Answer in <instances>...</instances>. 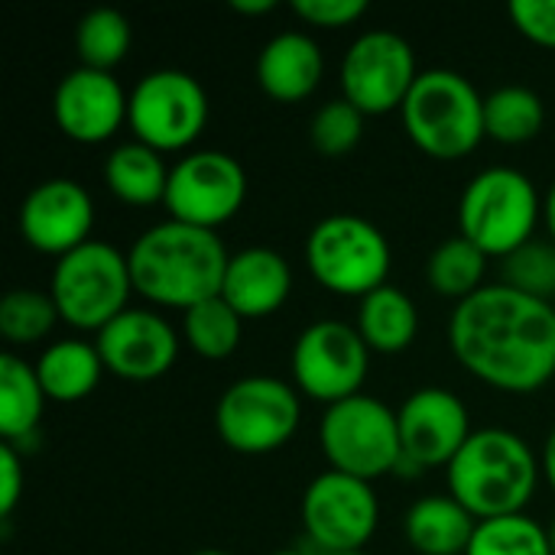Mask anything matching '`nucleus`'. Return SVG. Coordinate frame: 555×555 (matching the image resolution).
Wrapping results in <instances>:
<instances>
[{
    "instance_id": "obj_10",
    "label": "nucleus",
    "mask_w": 555,
    "mask_h": 555,
    "mask_svg": "<svg viewBox=\"0 0 555 555\" xmlns=\"http://www.w3.org/2000/svg\"><path fill=\"white\" fill-rule=\"evenodd\" d=\"M130 130L156 153L185 150L208 124V94L198 78L179 68H159L137 81L127 111Z\"/></svg>"
},
{
    "instance_id": "obj_4",
    "label": "nucleus",
    "mask_w": 555,
    "mask_h": 555,
    "mask_svg": "<svg viewBox=\"0 0 555 555\" xmlns=\"http://www.w3.org/2000/svg\"><path fill=\"white\" fill-rule=\"evenodd\" d=\"M400 114L406 137L433 159H462L481 143V137H488L485 98L452 68L420 72Z\"/></svg>"
},
{
    "instance_id": "obj_13",
    "label": "nucleus",
    "mask_w": 555,
    "mask_h": 555,
    "mask_svg": "<svg viewBox=\"0 0 555 555\" xmlns=\"http://www.w3.org/2000/svg\"><path fill=\"white\" fill-rule=\"evenodd\" d=\"M371 367V348L361 332L345 322L309 325L293 348V377L302 393L328 406L358 397Z\"/></svg>"
},
{
    "instance_id": "obj_29",
    "label": "nucleus",
    "mask_w": 555,
    "mask_h": 555,
    "mask_svg": "<svg viewBox=\"0 0 555 555\" xmlns=\"http://www.w3.org/2000/svg\"><path fill=\"white\" fill-rule=\"evenodd\" d=\"M241 325H244V319L221 296H211V299L192 306L182 322L185 341L192 345L195 354H202L208 361H224L237 351Z\"/></svg>"
},
{
    "instance_id": "obj_19",
    "label": "nucleus",
    "mask_w": 555,
    "mask_h": 555,
    "mask_svg": "<svg viewBox=\"0 0 555 555\" xmlns=\"http://www.w3.org/2000/svg\"><path fill=\"white\" fill-rule=\"evenodd\" d=\"M293 293L289 263L270 247H247L228 260V273L221 283V299L241 319H267L273 315Z\"/></svg>"
},
{
    "instance_id": "obj_35",
    "label": "nucleus",
    "mask_w": 555,
    "mask_h": 555,
    "mask_svg": "<svg viewBox=\"0 0 555 555\" xmlns=\"http://www.w3.org/2000/svg\"><path fill=\"white\" fill-rule=\"evenodd\" d=\"M293 13L312 26L338 29V26H351L354 20H361L367 13V0H296Z\"/></svg>"
},
{
    "instance_id": "obj_14",
    "label": "nucleus",
    "mask_w": 555,
    "mask_h": 555,
    "mask_svg": "<svg viewBox=\"0 0 555 555\" xmlns=\"http://www.w3.org/2000/svg\"><path fill=\"white\" fill-rule=\"evenodd\" d=\"M247 198V176L244 166L221 153V150H202L182 156L169 169V189H166V208L172 221L215 231L218 224L231 221Z\"/></svg>"
},
{
    "instance_id": "obj_22",
    "label": "nucleus",
    "mask_w": 555,
    "mask_h": 555,
    "mask_svg": "<svg viewBox=\"0 0 555 555\" xmlns=\"http://www.w3.org/2000/svg\"><path fill=\"white\" fill-rule=\"evenodd\" d=\"M104 374V361L98 345L68 338L49 345L36 361V377L46 390V400L55 403H78L85 400Z\"/></svg>"
},
{
    "instance_id": "obj_7",
    "label": "nucleus",
    "mask_w": 555,
    "mask_h": 555,
    "mask_svg": "<svg viewBox=\"0 0 555 555\" xmlns=\"http://www.w3.org/2000/svg\"><path fill=\"white\" fill-rule=\"evenodd\" d=\"M322 452L332 472L374 481L400 468L403 442L397 413L374 397H348L325 410L322 416Z\"/></svg>"
},
{
    "instance_id": "obj_36",
    "label": "nucleus",
    "mask_w": 555,
    "mask_h": 555,
    "mask_svg": "<svg viewBox=\"0 0 555 555\" xmlns=\"http://www.w3.org/2000/svg\"><path fill=\"white\" fill-rule=\"evenodd\" d=\"M23 498V459L20 452L3 442L0 446V517L10 520Z\"/></svg>"
},
{
    "instance_id": "obj_20",
    "label": "nucleus",
    "mask_w": 555,
    "mask_h": 555,
    "mask_svg": "<svg viewBox=\"0 0 555 555\" xmlns=\"http://www.w3.org/2000/svg\"><path fill=\"white\" fill-rule=\"evenodd\" d=\"M325 75L322 49L306 33H280L273 36L257 59V85L263 94L283 104L306 101Z\"/></svg>"
},
{
    "instance_id": "obj_18",
    "label": "nucleus",
    "mask_w": 555,
    "mask_h": 555,
    "mask_svg": "<svg viewBox=\"0 0 555 555\" xmlns=\"http://www.w3.org/2000/svg\"><path fill=\"white\" fill-rule=\"evenodd\" d=\"M130 98L111 72L78 65L68 72L52 98L59 130L75 143H104L127 120Z\"/></svg>"
},
{
    "instance_id": "obj_8",
    "label": "nucleus",
    "mask_w": 555,
    "mask_h": 555,
    "mask_svg": "<svg viewBox=\"0 0 555 555\" xmlns=\"http://www.w3.org/2000/svg\"><path fill=\"white\" fill-rule=\"evenodd\" d=\"M306 263L328 293L364 299L387 286L390 244L371 221L358 215H332L312 228Z\"/></svg>"
},
{
    "instance_id": "obj_40",
    "label": "nucleus",
    "mask_w": 555,
    "mask_h": 555,
    "mask_svg": "<svg viewBox=\"0 0 555 555\" xmlns=\"http://www.w3.org/2000/svg\"><path fill=\"white\" fill-rule=\"evenodd\" d=\"M546 533H550V550H553V555H555V520L550 524V530H546Z\"/></svg>"
},
{
    "instance_id": "obj_9",
    "label": "nucleus",
    "mask_w": 555,
    "mask_h": 555,
    "mask_svg": "<svg viewBox=\"0 0 555 555\" xmlns=\"http://www.w3.org/2000/svg\"><path fill=\"white\" fill-rule=\"evenodd\" d=\"M299 416V397L286 380L244 377L221 393L215 426L228 449L241 455H267L296 436Z\"/></svg>"
},
{
    "instance_id": "obj_27",
    "label": "nucleus",
    "mask_w": 555,
    "mask_h": 555,
    "mask_svg": "<svg viewBox=\"0 0 555 555\" xmlns=\"http://www.w3.org/2000/svg\"><path fill=\"white\" fill-rule=\"evenodd\" d=\"M485 270H488V254L481 247H475L468 237H452L446 244H439L429 257L426 276L429 286L446 296V299H459L465 302L468 296H475L478 289H485Z\"/></svg>"
},
{
    "instance_id": "obj_6",
    "label": "nucleus",
    "mask_w": 555,
    "mask_h": 555,
    "mask_svg": "<svg viewBox=\"0 0 555 555\" xmlns=\"http://www.w3.org/2000/svg\"><path fill=\"white\" fill-rule=\"evenodd\" d=\"M130 289L133 280L127 257L104 241H88L55 260L49 296L62 322L81 332H101L130 309Z\"/></svg>"
},
{
    "instance_id": "obj_24",
    "label": "nucleus",
    "mask_w": 555,
    "mask_h": 555,
    "mask_svg": "<svg viewBox=\"0 0 555 555\" xmlns=\"http://www.w3.org/2000/svg\"><path fill=\"white\" fill-rule=\"evenodd\" d=\"M104 179H107V189L127 205L143 208V205L166 202L169 169H166L163 156L153 146L140 143V140L124 143L107 156Z\"/></svg>"
},
{
    "instance_id": "obj_32",
    "label": "nucleus",
    "mask_w": 555,
    "mask_h": 555,
    "mask_svg": "<svg viewBox=\"0 0 555 555\" xmlns=\"http://www.w3.org/2000/svg\"><path fill=\"white\" fill-rule=\"evenodd\" d=\"M361 137H364V114L351 101H345V98L322 104L315 111L312 124H309L312 146L322 156H328V159L348 156L361 143Z\"/></svg>"
},
{
    "instance_id": "obj_2",
    "label": "nucleus",
    "mask_w": 555,
    "mask_h": 555,
    "mask_svg": "<svg viewBox=\"0 0 555 555\" xmlns=\"http://www.w3.org/2000/svg\"><path fill=\"white\" fill-rule=\"evenodd\" d=\"M228 260L231 254L215 231L172 218L143 231L127 254L133 289L156 306L182 312L221 296Z\"/></svg>"
},
{
    "instance_id": "obj_3",
    "label": "nucleus",
    "mask_w": 555,
    "mask_h": 555,
    "mask_svg": "<svg viewBox=\"0 0 555 555\" xmlns=\"http://www.w3.org/2000/svg\"><path fill=\"white\" fill-rule=\"evenodd\" d=\"M540 481L527 439L511 429H478L449 465V494L475 517L498 520L524 514Z\"/></svg>"
},
{
    "instance_id": "obj_26",
    "label": "nucleus",
    "mask_w": 555,
    "mask_h": 555,
    "mask_svg": "<svg viewBox=\"0 0 555 555\" xmlns=\"http://www.w3.org/2000/svg\"><path fill=\"white\" fill-rule=\"evenodd\" d=\"M546 107L537 91L524 85H504L485 98V133L498 143L520 146L540 137Z\"/></svg>"
},
{
    "instance_id": "obj_21",
    "label": "nucleus",
    "mask_w": 555,
    "mask_h": 555,
    "mask_svg": "<svg viewBox=\"0 0 555 555\" xmlns=\"http://www.w3.org/2000/svg\"><path fill=\"white\" fill-rule=\"evenodd\" d=\"M406 540L423 555H465L478 520L449 494V498H423L406 511Z\"/></svg>"
},
{
    "instance_id": "obj_39",
    "label": "nucleus",
    "mask_w": 555,
    "mask_h": 555,
    "mask_svg": "<svg viewBox=\"0 0 555 555\" xmlns=\"http://www.w3.org/2000/svg\"><path fill=\"white\" fill-rule=\"evenodd\" d=\"M546 228H550V234H553L555 241V182L553 189H550V195H546Z\"/></svg>"
},
{
    "instance_id": "obj_1",
    "label": "nucleus",
    "mask_w": 555,
    "mask_h": 555,
    "mask_svg": "<svg viewBox=\"0 0 555 555\" xmlns=\"http://www.w3.org/2000/svg\"><path fill=\"white\" fill-rule=\"evenodd\" d=\"M449 341L459 364L494 390L537 393L555 377V306L507 283L459 302Z\"/></svg>"
},
{
    "instance_id": "obj_16",
    "label": "nucleus",
    "mask_w": 555,
    "mask_h": 555,
    "mask_svg": "<svg viewBox=\"0 0 555 555\" xmlns=\"http://www.w3.org/2000/svg\"><path fill=\"white\" fill-rule=\"evenodd\" d=\"M94 224L91 195L75 179H46L20 205V234L23 241L52 257H65L88 244Z\"/></svg>"
},
{
    "instance_id": "obj_25",
    "label": "nucleus",
    "mask_w": 555,
    "mask_h": 555,
    "mask_svg": "<svg viewBox=\"0 0 555 555\" xmlns=\"http://www.w3.org/2000/svg\"><path fill=\"white\" fill-rule=\"evenodd\" d=\"M46 406V390L29 367L13 351L0 354V436L16 446L33 439Z\"/></svg>"
},
{
    "instance_id": "obj_33",
    "label": "nucleus",
    "mask_w": 555,
    "mask_h": 555,
    "mask_svg": "<svg viewBox=\"0 0 555 555\" xmlns=\"http://www.w3.org/2000/svg\"><path fill=\"white\" fill-rule=\"evenodd\" d=\"M504 283L524 296L555 306V241H530L511 257H504Z\"/></svg>"
},
{
    "instance_id": "obj_42",
    "label": "nucleus",
    "mask_w": 555,
    "mask_h": 555,
    "mask_svg": "<svg viewBox=\"0 0 555 555\" xmlns=\"http://www.w3.org/2000/svg\"><path fill=\"white\" fill-rule=\"evenodd\" d=\"M332 555H367V553H332Z\"/></svg>"
},
{
    "instance_id": "obj_17",
    "label": "nucleus",
    "mask_w": 555,
    "mask_h": 555,
    "mask_svg": "<svg viewBox=\"0 0 555 555\" xmlns=\"http://www.w3.org/2000/svg\"><path fill=\"white\" fill-rule=\"evenodd\" d=\"M98 354L104 371L124 380H156L179 354V338L172 325L146 309H127L111 325L98 332Z\"/></svg>"
},
{
    "instance_id": "obj_28",
    "label": "nucleus",
    "mask_w": 555,
    "mask_h": 555,
    "mask_svg": "<svg viewBox=\"0 0 555 555\" xmlns=\"http://www.w3.org/2000/svg\"><path fill=\"white\" fill-rule=\"evenodd\" d=\"M130 42H133L130 20L111 7H98V10L85 13L75 29V46H78L81 65L98 68V72H111L117 62H124Z\"/></svg>"
},
{
    "instance_id": "obj_5",
    "label": "nucleus",
    "mask_w": 555,
    "mask_h": 555,
    "mask_svg": "<svg viewBox=\"0 0 555 555\" xmlns=\"http://www.w3.org/2000/svg\"><path fill=\"white\" fill-rule=\"evenodd\" d=\"M540 195L533 182L511 166L478 172L459 205V231L488 257H511L533 241Z\"/></svg>"
},
{
    "instance_id": "obj_30",
    "label": "nucleus",
    "mask_w": 555,
    "mask_h": 555,
    "mask_svg": "<svg viewBox=\"0 0 555 555\" xmlns=\"http://www.w3.org/2000/svg\"><path fill=\"white\" fill-rule=\"evenodd\" d=\"M59 322V309L49 293L36 289H13L0 299V335L23 348L39 345Z\"/></svg>"
},
{
    "instance_id": "obj_12",
    "label": "nucleus",
    "mask_w": 555,
    "mask_h": 555,
    "mask_svg": "<svg viewBox=\"0 0 555 555\" xmlns=\"http://www.w3.org/2000/svg\"><path fill=\"white\" fill-rule=\"evenodd\" d=\"M416 78L420 72L413 46L390 29H371L358 36L341 62L345 101H351L364 117L403 107Z\"/></svg>"
},
{
    "instance_id": "obj_11",
    "label": "nucleus",
    "mask_w": 555,
    "mask_h": 555,
    "mask_svg": "<svg viewBox=\"0 0 555 555\" xmlns=\"http://www.w3.org/2000/svg\"><path fill=\"white\" fill-rule=\"evenodd\" d=\"M380 520L377 494L371 481L325 472L302 498V527L319 555L364 553Z\"/></svg>"
},
{
    "instance_id": "obj_37",
    "label": "nucleus",
    "mask_w": 555,
    "mask_h": 555,
    "mask_svg": "<svg viewBox=\"0 0 555 555\" xmlns=\"http://www.w3.org/2000/svg\"><path fill=\"white\" fill-rule=\"evenodd\" d=\"M231 10L234 13H247V16H260V13L276 10V0H231Z\"/></svg>"
},
{
    "instance_id": "obj_38",
    "label": "nucleus",
    "mask_w": 555,
    "mask_h": 555,
    "mask_svg": "<svg viewBox=\"0 0 555 555\" xmlns=\"http://www.w3.org/2000/svg\"><path fill=\"white\" fill-rule=\"evenodd\" d=\"M543 465H546V478H550V485H553V491H555V429L550 433V439H546V455H543Z\"/></svg>"
},
{
    "instance_id": "obj_31",
    "label": "nucleus",
    "mask_w": 555,
    "mask_h": 555,
    "mask_svg": "<svg viewBox=\"0 0 555 555\" xmlns=\"http://www.w3.org/2000/svg\"><path fill=\"white\" fill-rule=\"evenodd\" d=\"M465 555H553L550 533L527 514L478 520L472 546Z\"/></svg>"
},
{
    "instance_id": "obj_41",
    "label": "nucleus",
    "mask_w": 555,
    "mask_h": 555,
    "mask_svg": "<svg viewBox=\"0 0 555 555\" xmlns=\"http://www.w3.org/2000/svg\"><path fill=\"white\" fill-rule=\"evenodd\" d=\"M192 555H228V553H221V550H202V553H192Z\"/></svg>"
},
{
    "instance_id": "obj_15",
    "label": "nucleus",
    "mask_w": 555,
    "mask_h": 555,
    "mask_svg": "<svg viewBox=\"0 0 555 555\" xmlns=\"http://www.w3.org/2000/svg\"><path fill=\"white\" fill-rule=\"evenodd\" d=\"M397 423L403 442V459L397 472L403 475H420L439 465L449 468L462 446L472 439L468 406L442 387H423L406 397V403L397 410Z\"/></svg>"
},
{
    "instance_id": "obj_23",
    "label": "nucleus",
    "mask_w": 555,
    "mask_h": 555,
    "mask_svg": "<svg viewBox=\"0 0 555 555\" xmlns=\"http://www.w3.org/2000/svg\"><path fill=\"white\" fill-rule=\"evenodd\" d=\"M371 351L380 354H400L413 345L420 332V315L413 299L397 286H380L371 296L361 299L358 325H354Z\"/></svg>"
},
{
    "instance_id": "obj_34",
    "label": "nucleus",
    "mask_w": 555,
    "mask_h": 555,
    "mask_svg": "<svg viewBox=\"0 0 555 555\" xmlns=\"http://www.w3.org/2000/svg\"><path fill=\"white\" fill-rule=\"evenodd\" d=\"M511 20L530 42L555 49V0H514Z\"/></svg>"
},
{
    "instance_id": "obj_43",
    "label": "nucleus",
    "mask_w": 555,
    "mask_h": 555,
    "mask_svg": "<svg viewBox=\"0 0 555 555\" xmlns=\"http://www.w3.org/2000/svg\"><path fill=\"white\" fill-rule=\"evenodd\" d=\"M273 555H302V553H273Z\"/></svg>"
}]
</instances>
